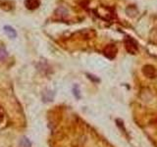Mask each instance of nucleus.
<instances>
[{
	"instance_id": "obj_2",
	"label": "nucleus",
	"mask_w": 157,
	"mask_h": 147,
	"mask_svg": "<svg viewBox=\"0 0 157 147\" xmlns=\"http://www.w3.org/2000/svg\"><path fill=\"white\" fill-rule=\"evenodd\" d=\"M118 52V49L115 44H108L103 49V54L108 59H114Z\"/></svg>"
},
{
	"instance_id": "obj_6",
	"label": "nucleus",
	"mask_w": 157,
	"mask_h": 147,
	"mask_svg": "<svg viewBox=\"0 0 157 147\" xmlns=\"http://www.w3.org/2000/svg\"><path fill=\"white\" fill-rule=\"evenodd\" d=\"M4 30H5V33L10 36V38H14L17 36V33H16V30L13 29V27L11 26H5L4 27Z\"/></svg>"
},
{
	"instance_id": "obj_7",
	"label": "nucleus",
	"mask_w": 157,
	"mask_h": 147,
	"mask_svg": "<svg viewBox=\"0 0 157 147\" xmlns=\"http://www.w3.org/2000/svg\"><path fill=\"white\" fill-rule=\"evenodd\" d=\"M21 146L22 147H30L31 146V143H30V141L28 138L24 137V138L22 139V141H21Z\"/></svg>"
},
{
	"instance_id": "obj_8",
	"label": "nucleus",
	"mask_w": 157,
	"mask_h": 147,
	"mask_svg": "<svg viewBox=\"0 0 157 147\" xmlns=\"http://www.w3.org/2000/svg\"><path fill=\"white\" fill-rule=\"evenodd\" d=\"M116 123H117V126L119 127V128H121V131H122L124 134H126V128H125V126H124V124L122 122V120H116Z\"/></svg>"
},
{
	"instance_id": "obj_1",
	"label": "nucleus",
	"mask_w": 157,
	"mask_h": 147,
	"mask_svg": "<svg viewBox=\"0 0 157 147\" xmlns=\"http://www.w3.org/2000/svg\"><path fill=\"white\" fill-rule=\"evenodd\" d=\"M124 43H125V47L126 50L131 53V54H136L137 52V42L134 38H126L124 40Z\"/></svg>"
},
{
	"instance_id": "obj_3",
	"label": "nucleus",
	"mask_w": 157,
	"mask_h": 147,
	"mask_svg": "<svg viewBox=\"0 0 157 147\" xmlns=\"http://www.w3.org/2000/svg\"><path fill=\"white\" fill-rule=\"evenodd\" d=\"M142 74L147 79H155L157 77V70L152 65H145L142 68Z\"/></svg>"
},
{
	"instance_id": "obj_9",
	"label": "nucleus",
	"mask_w": 157,
	"mask_h": 147,
	"mask_svg": "<svg viewBox=\"0 0 157 147\" xmlns=\"http://www.w3.org/2000/svg\"><path fill=\"white\" fill-rule=\"evenodd\" d=\"M73 91H74V94H75V96L77 98H80V94H79V89H78V86L76 85L75 87H74V89H73Z\"/></svg>"
},
{
	"instance_id": "obj_4",
	"label": "nucleus",
	"mask_w": 157,
	"mask_h": 147,
	"mask_svg": "<svg viewBox=\"0 0 157 147\" xmlns=\"http://www.w3.org/2000/svg\"><path fill=\"white\" fill-rule=\"evenodd\" d=\"M40 5V0H26L25 6L29 10H35Z\"/></svg>"
},
{
	"instance_id": "obj_5",
	"label": "nucleus",
	"mask_w": 157,
	"mask_h": 147,
	"mask_svg": "<svg viewBox=\"0 0 157 147\" xmlns=\"http://www.w3.org/2000/svg\"><path fill=\"white\" fill-rule=\"evenodd\" d=\"M0 8L3 9L4 11H11L13 8V4L7 0H1L0 1Z\"/></svg>"
},
{
	"instance_id": "obj_10",
	"label": "nucleus",
	"mask_w": 157,
	"mask_h": 147,
	"mask_svg": "<svg viewBox=\"0 0 157 147\" xmlns=\"http://www.w3.org/2000/svg\"><path fill=\"white\" fill-rule=\"evenodd\" d=\"M87 77H88V79L92 80L93 81H99V80L96 79V77H93V76H91V75H87Z\"/></svg>"
}]
</instances>
